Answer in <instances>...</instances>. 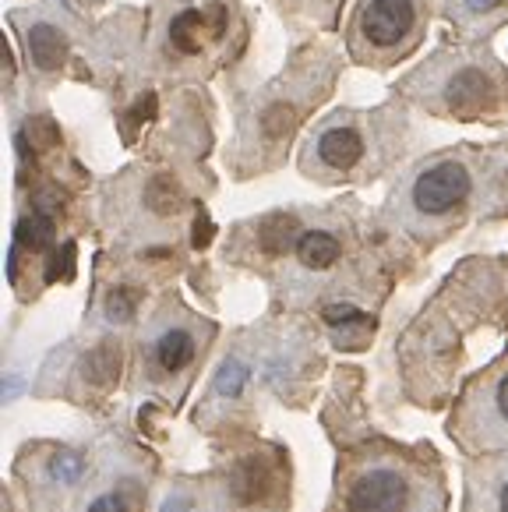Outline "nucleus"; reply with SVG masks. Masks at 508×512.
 Wrapping results in <instances>:
<instances>
[{"mask_svg":"<svg viewBox=\"0 0 508 512\" xmlns=\"http://www.w3.org/2000/svg\"><path fill=\"white\" fill-rule=\"evenodd\" d=\"M466 195H470V170L456 159L427 166L413 184V205L424 216H445V212L459 209Z\"/></svg>","mask_w":508,"mask_h":512,"instance_id":"obj_1","label":"nucleus"},{"mask_svg":"<svg viewBox=\"0 0 508 512\" xmlns=\"http://www.w3.org/2000/svg\"><path fill=\"white\" fill-rule=\"evenodd\" d=\"M410 484L396 467H367L346 491V512H406Z\"/></svg>","mask_w":508,"mask_h":512,"instance_id":"obj_2","label":"nucleus"},{"mask_svg":"<svg viewBox=\"0 0 508 512\" xmlns=\"http://www.w3.org/2000/svg\"><path fill=\"white\" fill-rule=\"evenodd\" d=\"M417 29V8L413 0H367L360 11V32L371 46H403Z\"/></svg>","mask_w":508,"mask_h":512,"instance_id":"obj_3","label":"nucleus"},{"mask_svg":"<svg viewBox=\"0 0 508 512\" xmlns=\"http://www.w3.org/2000/svg\"><path fill=\"white\" fill-rule=\"evenodd\" d=\"M223 8H212V11H184L177 22L170 25V43L177 46L180 53H198L202 50V39H205V29L212 36L223 32Z\"/></svg>","mask_w":508,"mask_h":512,"instance_id":"obj_4","label":"nucleus"},{"mask_svg":"<svg viewBox=\"0 0 508 512\" xmlns=\"http://www.w3.org/2000/svg\"><path fill=\"white\" fill-rule=\"evenodd\" d=\"M318 156L325 166H336V170H350L353 163H360L364 156V142L353 128H329L318 138Z\"/></svg>","mask_w":508,"mask_h":512,"instance_id":"obj_5","label":"nucleus"},{"mask_svg":"<svg viewBox=\"0 0 508 512\" xmlns=\"http://www.w3.org/2000/svg\"><path fill=\"white\" fill-rule=\"evenodd\" d=\"M491 82H487V75H480V71L466 68L459 71V75H452L449 89H445V99H449L452 110H480V106L491 103Z\"/></svg>","mask_w":508,"mask_h":512,"instance_id":"obj_6","label":"nucleus"},{"mask_svg":"<svg viewBox=\"0 0 508 512\" xmlns=\"http://www.w3.org/2000/svg\"><path fill=\"white\" fill-rule=\"evenodd\" d=\"M29 53H32V61H36L43 71H57L60 64H64L68 43H64V36H60L53 25L39 22L29 29Z\"/></svg>","mask_w":508,"mask_h":512,"instance_id":"obj_7","label":"nucleus"},{"mask_svg":"<svg viewBox=\"0 0 508 512\" xmlns=\"http://www.w3.org/2000/svg\"><path fill=\"white\" fill-rule=\"evenodd\" d=\"M195 357V336L187 329H166L156 339V361L163 371H184Z\"/></svg>","mask_w":508,"mask_h":512,"instance_id":"obj_8","label":"nucleus"},{"mask_svg":"<svg viewBox=\"0 0 508 512\" xmlns=\"http://www.w3.org/2000/svg\"><path fill=\"white\" fill-rule=\"evenodd\" d=\"M339 241L332 234H325V230H311V234H304L297 241V258L307 265V269L322 272L329 269V265L339 262Z\"/></svg>","mask_w":508,"mask_h":512,"instance_id":"obj_9","label":"nucleus"},{"mask_svg":"<svg viewBox=\"0 0 508 512\" xmlns=\"http://www.w3.org/2000/svg\"><path fill=\"white\" fill-rule=\"evenodd\" d=\"M53 241V219L46 212H32V216H22L15 226V244L29 251H43L50 248Z\"/></svg>","mask_w":508,"mask_h":512,"instance_id":"obj_10","label":"nucleus"},{"mask_svg":"<svg viewBox=\"0 0 508 512\" xmlns=\"http://www.w3.org/2000/svg\"><path fill=\"white\" fill-rule=\"evenodd\" d=\"M487 424V442H498V438H508V371L494 382L491 389V410H487L484 417Z\"/></svg>","mask_w":508,"mask_h":512,"instance_id":"obj_11","label":"nucleus"},{"mask_svg":"<svg viewBox=\"0 0 508 512\" xmlns=\"http://www.w3.org/2000/svg\"><path fill=\"white\" fill-rule=\"evenodd\" d=\"M145 202H149V209H156L159 216L177 212V205H180L177 181H173V177H156V181L149 184V191H145Z\"/></svg>","mask_w":508,"mask_h":512,"instance_id":"obj_12","label":"nucleus"},{"mask_svg":"<svg viewBox=\"0 0 508 512\" xmlns=\"http://www.w3.org/2000/svg\"><path fill=\"white\" fill-rule=\"evenodd\" d=\"M18 138H25V142H32V152H46V149H53V145L60 142V131H57V124L50 121V117H32L29 124L22 128V135Z\"/></svg>","mask_w":508,"mask_h":512,"instance_id":"obj_13","label":"nucleus"},{"mask_svg":"<svg viewBox=\"0 0 508 512\" xmlns=\"http://www.w3.org/2000/svg\"><path fill=\"white\" fill-rule=\"evenodd\" d=\"M290 237H293V219L290 216H272L262 223V244L269 251L290 248Z\"/></svg>","mask_w":508,"mask_h":512,"instance_id":"obj_14","label":"nucleus"},{"mask_svg":"<svg viewBox=\"0 0 508 512\" xmlns=\"http://www.w3.org/2000/svg\"><path fill=\"white\" fill-rule=\"evenodd\" d=\"M120 368V354L113 347H99L89 354V364H85V371H89L96 382H106V378H113Z\"/></svg>","mask_w":508,"mask_h":512,"instance_id":"obj_15","label":"nucleus"},{"mask_svg":"<svg viewBox=\"0 0 508 512\" xmlns=\"http://www.w3.org/2000/svg\"><path fill=\"white\" fill-rule=\"evenodd\" d=\"M156 117V92H145V96L135 99V106L127 110V138H135V131L142 124H149Z\"/></svg>","mask_w":508,"mask_h":512,"instance_id":"obj_16","label":"nucleus"},{"mask_svg":"<svg viewBox=\"0 0 508 512\" xmlns=\"http://www.w3.org/2000/svg\"><path fill=\"white\" fill-rule=\"evenodd\" d=\"M75 276V244H64L57 255L50 258V269H46V279H71Z\"/></svg>","mask_w":508,"mask_h":512,"instance_id":"obj_17","label":"nucleus"},{"mask_svg":"<svg viewBox=\"0 0 508 512\" xmlns=\"http://www.w3.org/2000/svg\"><path fill=\"white\" fill-rule=\"evenodd\" d=\"M106 315H110V322H127L135 315V294L131 290H113L110 301H106Z\"/></svg>","mask_w":508,"mask_h":512,"instance_id":"obj_18","label":"nucleus"},{"mask_svg":"<svg viewBox=\"0 0 508 512\" xmlns=\"http://www.w3.org/2000/svg\"><path fill=\"white\" fill-rule=\"evenodd\" d=\"M78 477H82V460H78L75 452H60L57 460H53V481L75 484Z\"/></svg>","mask_w":508,"mask_h":512,"instance_id":"obj_19","label":"nucleus"},{"mask_svg":"<svg viewBox=\"0 0 508 512\" xmlns=\"http://www.w3.org/2000/svg\"><path fill=\"white\" fill-rule=\"evenodd\" d=\"M290 128H293V113L286 110V106H272V110L265 113V131H269L272 138L286 135Z\"/></svg>","mask_w":508,"mask_h":512,"instance_id":"obj_20","label":"nucleus"},{"mask_svg":"<svg viewBox=\"0 0 508 512\" xmlns=\"http://www.w3.org/2000/svg\"><path fill=\"white\" fill-rule=\"evenodd\" d=\"M212 237H216V223H212V219L205 216V212H198V219H195V234H191V244H195V248H209Z\"/></svg>","mask_w":508,"mask_h":512,"instance_id":"obj_21","label":"nucleus"},{"mask_svg":"<svg viewBox=\"0 0 508 512\" xmlns=\"http://www.w3.org/2000/svg\"><path fill=\"white\" fill-rule=\"evenodd\" d=\"M244 378H247V371L240 368L237 361H233V364H226V368H223V375H219V392H237L240 385H244Z\"/></svg>","mask_w":508,"mask_h":512,"instance_id":"obj_22","label":"nucleus"},{"mask_svg":"<svg viewBox=\"0 0 508 512\" xmlns=\"http://www.w3.org/2000/svg\"><path fill=\"white\" fill-rule=\"evenodd\" d=\"M357 318H360V311L353 308V304H329V308H325V322H332V325L357 322Z\"/></svg>","mask_w":508,"mask_h":512,"instance_id":"obj_23","label":"nucleus"},{"mask_svg":"<svg viewBox=\"0 0 508 512\" xmlns=\"http://www.w3.org/2000/svg\"><path fill=\"white\" fill-rule=\"evenodd\" d=\"M85 512H127V502L120 495H99V498H92Z\"/></svg>","mask_w":508,"mask_h":512,"instance_id":"obj_24","label":"nucleus"},{"mask_svg":"<svg viewBox=\"0 0 508 512\" xmlns=\"http://www.w3.org/2000/svg\"><path fill=\"white\" fill-rule=\"evenodd\" d=\"M466 4H470L473 11H494L498 4H505V0H466Z\"/></svg>","mask_w":508,"mask_h":512,"instance_id":"obj_25","label":"nucleus"},{"mask_svg":"<svg viewBox=\"0 0 508 512\" xmlns=\"http://www.w3.org/2000/svg\"><path fill=\"white\" fill-rule=\"evenodd\" d=\"M498 512H508V481L498 488Z\"/></svg>","mask_w":508,"mask_h":512,"instance_id":"obj_26","label":"nucleus"}]
</instances>
